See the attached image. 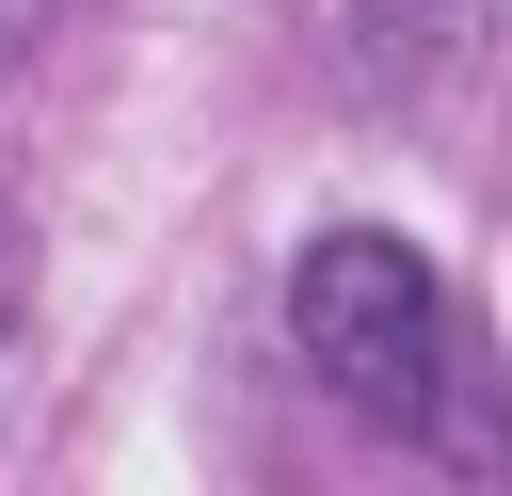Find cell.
I'll list each match as a JSON object with an SVG mask.
<instances>
[{
	"mask_svg": "<svg viewBox=\"0 0 512 496\" xmlns=\"http://www.w3.org/2000/svg\"><path fill=\"white\" fill-rule=\"evenodd\" d=\"M288 352L320 368V400H352V416L400 432V448H448V464L496 448V432L464 416L480 336H464L448 272H432L400 224H320V240H304V272H288Z\"/></svg>",
	"mask_w": 512,
	"mask_h": 496,
	"instance_id": "cell-1",
	"label": "cell"
},
{
	"mask_svg": "<svg viewBox=\"0 0 512 496\" xmlns=\"http://www.w3.org/2000/svg\"><path fill=\"white\" fill-rule=\"evenodd\" d=\"M48 16H64V0H0V80H16L32 48H48Z\"/></svg>",
	"mask_w": 512,
	"mask_h": 496,
	"instance_id": "cell-2",
	"label": "cell"
}]
</instances>
